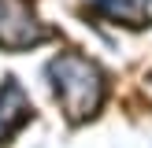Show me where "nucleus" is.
Returning a JSON list of instances; mask_svg holds the SVG:
<instances>
[{
  "mask_svg": "<svg viewBox=\"0 0 152 148\" xmlns=\"http://www.w3.org/2000/svg\"><path fill=\"white\" fill-rule=\"evenodd\" d=\"M48 78H52V85H56L59 100L67 104L71 118H89L96 107H100L104 78H100V67H96V63H89V59L67 52V56L52 59Z\"/></svg>",
  "mask_w": 152,
  "mask_h": 148,
  "instance_id": "f257e3e1",
  "label": "nucleus"
}]
</instances>
